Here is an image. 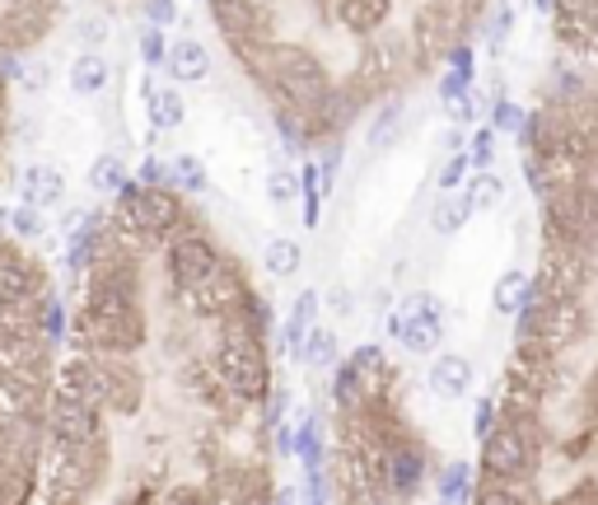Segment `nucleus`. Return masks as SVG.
<instances>
[{
	"mask_svg": "<svg viewBox=\"0 0 598 505\" xmlns=\"http://www.w3.org/2000/svg\"><path fill=\"white\" fill-rule=\"evenodd\" d=\"M234 57L249 66V76L267 90L272 108H295L304 113V136L313 146V113L323 108L337 90L327 61L319 57L313 47L304 43H286V38H267V43H253V47H234Z\"/></svg>",
	"mask_w": 598,
	"mask_h": 505,
	"instance_id": "nucleus-1",
	"label": "nucleus"
},
{
	"mask_svg": "<svg viewBox=\"0 0 598 505\" xmlns=\"http://www.w3.org/2000/svg\"><path fill=\"white\" fill-rule=\"evenodd\" d=\"M542 455H548L542 408H501V422L482 435V478L538 482Z\"/></svg>",
	"mask_w": 598,
	"mask_h": 505,
	"instance_id": "nucleus-2",
	"label": "nucleus"
},
{
	"mask_svg": "<svg viewBox=\"0 0 598 505\" xmlns=\"http://www.w3.org/2000/svg\"><path fill=\"white\" fill-rule=\"evenodd\" d=\"M210 365L220 370V379L230 385V393L243 408H267L272 403V356H267V337L243 328L234 319L220 323V337L210 346Z\"/></svg>",
	"mask_w": 598,
	"mask_h": 505,
	"instance_id": "nucleus-3",
	"label": "nucleus"
},
{
	"mask_svg": "<svg viewBox=\"0 0 598 505\" xmlns=\"http://www.w3.org/2000/svg\"><path fill=\"white\" fill-rule=\"evenodd\" d=\"M76 333L90 352H122V356H136L150 337V319L140 309V295L127 290H90L80 305V319H76Z\"/></svg>",
	"mask_w": 598,
	"mask_h": 505,
	"instance_id": "nucleus-4",
	"label": "nucleus"
},
{
	"mask_svg": "<svg viewBox=\"0 0 598 505\" xmlns=\"http://www.w3.org/2000/svg\"><path fill=\"white\" fill-rule=\"evenodd\" d=\"M482 14H486V0H416L412 24H407L416 76H430L435 66H445L449 51L472 38Z\"/></svg>",
	"mask_w": 598,
	"mask_h": 505,
	"instance_id": "nucleus-5",
	"label": "nucleus"
},
{
	"mask_svg": "<svg viewBox=\"0 0 598 505\" xmlns=\"http://www.w3.org/2000/svg\"><path fill=\"white\" fill-rule=\"evenodd\" d=\"M515 337H533V342L556 346V352H571V346L594 337V313L585 305V295L579 300H561V295L529 290V300L515 313Z\"/></svg>",
	"mask_w": 598,
	"mask_h": 505,
	"instance_id": "nucleus-6",
	"label": "nucleus"
},
{
	"mask_svg": "<svg viewBox=\"0 0 598 505\" xmlns=\"http://www.w3.org/2000/svg\"><path fill=\"white\" fill-rule=\"evenodd\" d=\"M598 249L575 239H542L538 272H533V295H561V300H579L594 286L598 272Z\"/></svg>",
	"mask_w": 598,
	"mask_h": 505,
	"instance_id": "nucleus-7",
	"label": "nucleus"
},
{
	"mask_svg": "<svg viewBox=\"0 0 598 505\" xmlns=\"http://www.w3.org/2000/svg\"><path fill=\"white\" fill-rule=\"evenodd\" d=\"M253 295V286H249V276H243V267L234 263L230 253L216 263V272L210 276H202L192 290H183L179 300H183V309L192 313V319H210V323H220V319H230V313L249 300Z\"/></svg>",
	"mask_w": 598,
	"mask_h": 505,
	"instance_id": "nucleus-8",
	"label": "nucleus"
},
{
	"mask_svg": "<svg viewBox=\"0 0 598 505\" xmlns=\"http://www.w3.org/2000/svg\"><path fill=\"white\" fill-rule=\"evenodd\" d=\"M94 403L103 412L136 416L146 408V375L122 352H94Z\"/></svg>",
	"mask_w": 598,
	"mask_h": 505,
	"instance_id": "nucleus-9",
	"label": "nucleus"
},
{
	"mask_svg": "<svg viewBox=\"0 0 598 505\" xmlns=\"http://www.w3.org/2000/svg\"><path fill=\"white\" fill-rule=\"evenodd\" d=\"M505 385H519L538 393L548 403L552 393L566 389V370H561V352L548 342H533V337H515V352H509L505 365Z\"/></svg>",
	"mask_w": 598,
	"mask_h": 505,
	"instance_id": "nucleus-10",
	"label": "nucleus"
},
{
	"mask_svg": "<svg viewBox=\"0 0 598 505\" xmlns=\"http://www.w3.org/2000/svg\"><path fill=\"white\" fill-rule=\"evenodd\" d=\"M220 257H225V249L206 230H192V225H187L183 234H173L169 239V253H164V272H169L173 295H183V290L197 286L202 276H210Z\"/></svg>",
	"mask_w": 598,
	"mask_h": 505,
	"instance_id": "nucleus-11",
	"label": "nucleus"
},
{
	"mask_svg": "<svg viewBox=\"0 0 598 505\" xmlns=\"http://www.w3.org/2000/svg\"><path fill=\"white\" fill-rule=\"evenodd\" d=\"M389 333L407 346L412 356H435L439 346H445V309H439L435 295H412L389 319Z\"/></svg>",
	"mask_w": 598,
	"mask_h": 505,
	"instance_id": "nucleus-12",
	"label": "nucleus"
},
{
	"mask_svg": "<svg viewBox=\"0 0 598 505\" xmlns=\"http://www.w3.org/2000/svg\"><path fill=\"white\" fill-rule=\"evenodd\" d=\"M43 426H47V440L94 445L103 440V408H94L90 398H76V393H51V403L43 408Z\"/></svg>",
	"mask_w": 598,
	"mask_h": 505,
	"instance_id": "nucleus-13",
	"label": "nucleus"
},
{
	"mask_svg": "<svg viewBox=\"0 0 598 505\" xmlns=\"http://www.w3.org/2000/svg\"><path fill=\"white\" fill-rule=\"evenodd\" d=\"M210 20L225 33L230 47H253V43H267L276 33V20H272V5L267 0H206Z\"/></svg>",
	"mask_w": 598,
	"mask_h": 505,
	"instance_id": "nucleus-14",
	"label": "nucleus"
},
{
	"mask_svg": "<svg viewBox=\"0 0 598 505\" xmlns=\"http://www.w3.org/2000/svg\"><path fill=\"white\" fill-rule=\"evenodd\" d=\"M210 482H216L210 501H234V505L272 501V468L262 459H220Z\"/></svg>",
	"mask_w": 598,
	"mask_h": 505,
	"instance_id": "nucleus-15",
	"label": "nucleus"
},
{
	"mask_svg": "<svg viewBox=\"0 0 598 505\" xmlns=\"http://www.w3.org/2000/svg\"><path fill=\"white\" fill-rule=\"evenodd\" d=\"M43 408H47L43 379L5 365V370H0V422H38Z\"/></svg>",
	"mask_w": 598,
	"mask_h": 505,
	"instance_id": "nucleus-16",
	"label": "nucleus"
},
{
	"mask_svg": "<svg viewBox=\"0 0 598 505\" xmlns=\"http://www.w3.org/2000/svg\"><path fill=\"white\" fill-rule=\"evenodd\" d=\"M38 300H43V267L14 249H0V305H38Z\"/></svg>",
	"mask_w": 598,
	"mask_h": 505,
	"instance_id": "nucleus-17",
	"label": "nucleus"
},
{
	"mask_svg": "<svg viewBox=\"0 0 598 505\" xmlns=\"http://www.w3.org/2000/svg\"><path fill=\"white\" fill-rule=\"evenodd\" d=\"M472 360L459 356V352H435L430 360V370H426V385L435 398H445V403H459V398L472 393Z\"/></svg>",
	"mask_w": 598,
	"mask_h": 505,
	"instance_id": "nucleus-18",
	"label": "nucleus"
},
{
	"mask_svg": "<svg viewBox=\"0 0 598 505\" xmlns=\"http://www.w3.org/2000/svg\"><path fill=\"white\" fill-rule=\"evenodd\" d=\"M332 20H337L350 38H375V33L389 28V20H393V0H337Z\"/></svg>",
	"mask_w": 598,
	"mask_h": 505,
	"instance_id": "nucleus-19",
	"label": "nucleus"
},
{
	"mask_svg": "<svg viewBox=\"0 0 598 505\" xmlns=\"http://www.w3.org/2000/svg\"><path fill=\"white\" fill-rule=\"evenodd\" d=\"M164 71L179 84H202L210 76V47L202 38H173L164 51Z\"/></svg>",
	"mask_w": 598,
	"mask_h": 505,
	"instance_id": "nucleus-20",
	"label": "nucleus"
},
{
	"mask_svg": "<svg viewBox=\"0 0 598 505\" xmlns=\"http://www.w3.org/2000/svg\"><path fill=\"white\" fill-rule=\"evenodd\" d=\"M20 202H33V206H43V211H51V206H61L66 202V173L57 164H24L20 173Z\"/></svg>",
	"mask_w": 598,
	"mask_h": 505,
	"instance_id": "nucleus-21",
	"label": "nucleus"
},
{
	"mask_svg": "<svg viewBox=\"0 0 598 505\" xmlns=\"http://www.w3.org/2000/svg\"><path fill=\"white\" fill-rule=\"evenodd\" d=\"M66 80H70V94H80V99H99V94L113 84V66H108V57H103V51L80 47V57L70 61Z\"/></svg>",
	"mask_w": 598,
	"mask_h": 505,
	"instance_id": "nucleus-22",
	"label": "nucleus"
},
{
	"mask_svg": "<svg viewBox=\"0 0 598 505\" xmlns=\"http://www.w3.org/2000/svg\"><path fill=\"white\" fill-rule=\"evenodd\" d=\"M146 113H150V127L179 131L187 122V99L173 84H146Z\"/></svg>",
	"mask_w": 598,
	"mask_h": 505,
	"instance_id": "nucleus-23",
	"label": "nucleus"
},
{
	"mask_svg": "<svg viewBox=\"0 0 598 505\" xmlns=\"http://www.w3.org/2000/svg\"><path fill=\"white\" fill-rule=\"evenodd\" d=\"M472 211H478V206H472V197L459 193V187H453V193H439L435 211H430V230L435 234H459Z\"/></svg>",
	"mask_w": 598,
	"mask_h": 505,
	"instance_id": "nucleus-24",
	"label": "nucleus"
},
{
	"mask_svg": "<svg viewBox=\"0 0 598 505\" xmlns=\"http://www.w3.org/2000/svg\"><path fill=\"white\" fill-rule=\"evenodd\" d=\"M472 501L478 505H529L538 501V486L533 482H496V478H482L472 486Z\"/></svg>",
	"mask_w": 598,
	"mask_h": 505,
	"instance_id": "nucleus-25",
	"label": "nucleus"
},
{
	"mask_svg": "<svg viewBox=\"0 0 598 505\" xmlns=\"http://www.w3.org/2000/svg\"><path fill=\"white\" fill-rule=\"evenodd\" d=\"M472 486H478V468L468 459H449L439 468V482H435V496L439 501H472Z\"/></svg>",
	"mask_w": 598,
	"mask_h": 505,
	"instance_id": "nucleus-26",
	"label": "nucleus"
},
{
	"mask_svg": "<svg viewBox=\"0 0 598 505\" xmlns=\"http://www.w3.org/2000/svg\"><path fill=\"white\" fill-rule=\"evenodd\" d=\"M299 263H304V249H299L295 239H272L267 249H262V272L276 276V282H290Z\"/></svg>",
	"mask_w": 598,
	"mask_h": 505,
	"instance_id": "nucleus-27",
	"label": "nucleus"
},
{
	"mask_svg": "<svg viewBox=\"0 0 598 505\" xmlns=\"http://www.w3.org/2000/svg\"><path fill=\"white\" fill-rule=\"evenodd\" d=\"M529 290H533V276H524L519 267L515 272H505L496 290H491V305H496V313H505V319H515V313L524 309V300H529Z\"/></svg>",
	"mask_w": 598,
	"mask_h": 505,
	"instance_id": "nucleus-28",
	"label": "nucleus"
},
{
	"mask_svg": "<svg viewBox=\"0 0 598 505\" xmlns=\"http://www.w3.org/2000/svg\"><path fill=\"white\" fill-rule=\"evenodd\" d=\"M304 365H313V370H327V365H337V333L332 328H319L313 323L309 333H304V342H299V352H295Z\"/></svg>",
	"mask_w": 598,
	"mask_h": 505,
	"instance_id": "nucleus-29",
	"label": "nucleus"
},
{
	"mask_svg": "<svg viewBox=\"0 0 598 505\" xmlns=\"http://www.w3.org/2000/svg\"><path fill=\"white\" fill-rule=\"evenodd\" d=\"M131 183V169L117 160V154H94V164H90V187L103 197H117L122 187Z\"/></svg>",
	"mask_w": 598,
	"mask_h": 505,
	"instance_id": "nucleus-30",
	"label": "nucleus"
},
{
	"mask_svg": "<svg viewBox=\"0 0 598 505\" xmlns=\"http://www.w3.org/2000/svg\"><path fill=\"white\" fill-rule=\"evenodd\" d=\"M164 183H173L179 193H206V164L197 160V154H173V160L164 164Z\"/></svg>",
	"mask_w": 598,
	"mask_h": 505,
	"instance_id": "nucleus-31",
	"label": "nucleus"
},
{
	"mask_svg": "<svg viewBox=\"0 0 598 505\" xmlns=\"http://www.w3.org/2000/svg\"><path fill=\"white\" fill-rule=\"evenodd\" d=\"M10 234H14V239H43V234H47L43 206H33V202L10 206Z\"/></svg>",
	"mask_w": 598,
	"mask_h": 505,
	"instance_id": "nucleus-32",
	"label": "nucleus"
},
{
	"mask_svg": "<svg viewBox=\"0 0 598 505\" xmlns=\"http://www.w3.org/2000/svg\"><path fill=\"white\" fill-rule=\"evenodd\" d=\"M398 122H402V103H398V94L393 99H383L379 103V113H375V127H369V146H389V136L398 131Z\"/></svg>",
	"mask_w": 598,
	"mask_h": 505,
	"instance_id": "nucleus-33",
	"label": "nucleus"
},
{
	"mask_svg": "<svg viewBox=\"0 0 598 505\" xmlns=\"http://www.w3.org/2000/svg\"><path fill=\"white\" fill-rule=\"evenodd\" d=\"M108 38H113V28H108V20H103V14H80V20H76V43H80V47L99 51Z\"/></svg>",
	"mask_w": 598,
	"mask_h": 505,
	"instance_id": "nucleus-34",
	"label": "nucleus"
},
{
	"mask_svg": "<svg viewBox=\"0 0 598 505\" xmlns=\"http://www.w3.org/2000/svg\"><path fill=\"white\" fill-rule=\"evenodd\" d=\"M468 197H472V206H478V211H482V206H496V202L505 197V183H501L491 169H478V179H472Z\"/></svg>",
	"mask_w": 598,
	"mask_h": 505,
	"instance_id": "nucleus-35",
	"label": "nucleus"
},
{
	"mask_svg": "<svg viewBox=\"0 0 598 505\" xmlns=\"http://www.w3.org/2000/svg\"><path fill=\"white\" fill-rule=\"evenodd\" d=\"M496 127H478L472 131V141H468V160L472 169H491V160H496Z\"/></svg>",
	"mask_w": 598,
	"mask_h": 505,
	"instance_id": "nucleus-36",
	"label": "nucleus"
},
{
	"mask_svg": "<svg viewBox=\"0 0 598 505\" xmlns=\"http://www.w3.org/2000/svg\"><path fill=\"white\" fill-rule=\"evenodd\" d=\"M299 193H304V183H299L290 169H276L272 179H267V197H272L276 206H290V202H299Z\"/></svg>",
	"mask_w": 598,
	"mask_h": 505,
	"instance_id": "nucleus-37",
	"label": "nucleus"
},
{
	"mask_svg": "<svg viewBox=\"0 0 598 505\" xmlns=\"http://www.w3.org/2000/svg\"><path fill=\"white\" fill-rule=\"evenodd\" d=\"M472 169V160L463 150H449V160H445V169H439V193H453V187H463V173Z\"/></svg>",
	"mask_w": 598,
	"mask_h": 505,
	"instance_id": "nucleus-38",
	"label": "nucleus"
},
{
	"mask_svg": "<svg viewBox=\"0 0 598 505\" xmlns=\"http://www.w3.org/2000/svg\"><path fill=\"white\" fill-rule=\"evenodd\" d=\"M164 51H169V43H164L160 24H150L140 33V57H146V66H164Z\"/></svg>",
	"mask_w": 598,
	"mask_h": 505,
	"instance_id": "nucleus-39",
	"label": "nucleus"
},
{
	"mask_svg": "<svg viewBox=\"0 0 598 505\" xmlns=\"http://www.w3.org/2000/svg\"><path fill=\"white\" fill-rule=\"evenodd\" d=\"M47 80H51V66H47V61H28V66H20V90H24V94H43Z\"/></svg>",
	"mask_w": 598,
	"mask_h": 505,
	"instance_id": "nucleus-40",
	"label": "nucleus"
},
{
	"mask_svg": "<svg viewBox=\"0 0 598 505\" xmlns=\"http://www.w3.org/2000/svg\"><path fill=\"white\" fill-rule=\"evenodd\" d=\"M524 117H529V113H524L519 108V103H509V99H501L496 103V122H491V127H496V131H524Z\"/></svg>",
	"mask_w": 598,
	"mask_h": 505,
	"instance_id": "nucleus-41",
	"label": "nucleus"
},
{
	"mask_svg": "<svg viewBox=\"0 0 598 505\" xmlns=\"http://www.w3.org/2000/svg\"><path fill=\"white\" fill-rule=\"evenodd\" d=\"M496 422H501V403H496V398H482L478 412H472V435H478V445H482V435Z\"/></svg>",
	"mask_w": 598,
	"mask_h": 505,
	"instance_id": "nucleus-42",
	"label": "nucleus"
},
{
	"mask_svg": "<svg viewBox=\"0 0 598 505\" xmlns=\"http://www.w3.org/2000/svg\"><path fill=\"white\" fill-rule=\"evenodd\" d=\"M561 501H571V505H585V501H598V478L589 473V478H579V486H571Z\"/></svg>",
	"mask_w": 598,
	"mask_h": 505,
	"instance_id": "nucleus-43",
	"label": "nucleus"
},
{
	"mask_svg": "<svg viewBox=\"0 0 598 505\" xmlns=\"http://www.w3.org/2000/svg\"><path fill=\"white\" fill-rule=\"evenodd\" d=\"M463 90H468V80H463L459 71H445V76H439V99H445V103H453Z\"/></svg>",
	"mask_w": 598,
	"mask_h": 505,
	"instance_id": "nucleus-44",
	"label": "nucleus"
},
{
	"mask_svg": "<svg viewBox=\"0 0 598 505\" xmlns=\"http://www.w3.org/2000/svg\"><path fill=\"white\" fill-rule=\"evenodd\" d=\"M146 10H150L154 24H169L173 20V0H146Z\"/></svg>",
	"mask_w": 598,
	"mask_h": 505,
	"instance_id": "nucleus-45",
	"label": "nucleus"
},
{
	"mask_svg": "<svg viewBox=\"0 0 598 505\" xmlns=\"http://www.w3.org/2000/svg\"><path fill=\"white\" fill-rule=\"evenodd\" d=\"M579 179H585V183L594 187V193H598V154H589V160L579 164Z\"/></svg>",
	"mask_w": 598,
	"mask_h": 505,
	"instance_id": "nucleus-46",
	"label": "nucleus"
},
{
	"mask_svg": "<svg viewBox=\"0 0 598 505\" xmlns=\"http://www.w3.org/2000/svg\"><path fill=\"white\" fill-rule=\"evenodd\" d=\"M140 183H164V164L146 160V169H140Z\"/></svg>",
	"mask_w": 598,
	"mask_h": 505,
	"instance_id": "nucleus-47",
	"label": "nucleus"
},
{
	"mask_svg": "<svg viewBox=\"0 0 598 505\" xmlns=\"http://www.w3.org/2000/svg\"><path fill=\"white\" fill-rule=\"evenodd\" d=\"M327 305H332V309H337V313H346V309H350V300H346V290H332V295H327Z\"/></svg>",
	"mask_w": 598,
	"mask_h": 505,
	"instance_id": "nucleus-48",
	"label": "nucleus"
},
{
	"mask_svg": "<svg viewBox=\"0 0 598 505\" xmlns=\"http://www.w3.org/2000/svg\"><path fill=\"white\" fill-rule=\"evenodd\" d=\"M319 5H327V14H332V10H337V0H319Z\"/></svg>",
	"mask_w": 598,
	"mask_h": 505,
	"instance_id": "nucleus-49",
	"label": "nucleus"
}]
</instances>
